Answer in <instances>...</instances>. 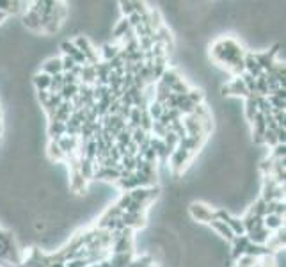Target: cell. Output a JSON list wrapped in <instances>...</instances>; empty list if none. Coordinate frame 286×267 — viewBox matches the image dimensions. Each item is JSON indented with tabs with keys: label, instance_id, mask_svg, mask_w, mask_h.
<instances>
[{
	"label": "cell",
	"instance_id": "obj_3",
	"mask_svg": "<svg viewBox=\"0 0 286 267\" xmlns=\"http://www.w3.org/2000/svg\"><path fill=\"white\" fill-rule=\"evenodd\" d=\"M15 249L16 247H13V237L9 233L0 232V258H9V255Z\"/></svg>",
	"mask_w": 286,
	"mask_h": 267
},
{
	"label": "cell",
	"instance_id": "obj_4",
	"mask_svg": "<svg viewBox=\"0 0 286 267\" xmlns=\"http://www.w3.org/2000/svg\"><path fill=\"white\" fill-rule=\"evenodd\" d=\"M210 226L215 230V232L221 235V239H226L227 243H231L233 239H235V235H233V232L229 230V226H227L226 222H222V221H212L210 222Z\"/></svg>",
	"mask_w": 286,
	"mask_h": 267
},
{
	"label": "cell",
	"instance_id": "obj_2",
	"mask_svg": "<svg viewBox=\"0 0 286 267\" xmlns=\"http://www.w3.org/2000/svg\"><path fill=\"white\" fill-rule=\"evenodd\" d=\"M43 73L50 75V77H54V75H59L62 73V63H61V57H48V59L43 63V69H41Z\"/></svg>",
	"mask_w": 286,
	"mask_h": 267
},
{
	"label": "cell",
	"instance_id": "obj_9",
	"mask_svg": "<svg viewBox=\"0 0 286 267\" xmlns=\"http://www.w3.org/2000/svg\"><path fill=\"white\" fill-rule=\"evenodd\" d=\"M119 5H121V13H123L126 18L135 13V9H133V2H119Z\"/></svg>",
	"mask_w": 286,
	"mask_h": 267
},
{
	"label": "cell",
	"instance_id": "obj_1",
	"mask_svg": "<svg viewBox=\"0 0 286 267\" xmlns=\"http://www.w3.org/2000/svg\"><path fill=\"white\" fill-rule=\"evenodd\" d=\"M190 216L201 222H210L213 219L212 208L204 205V203H192L190 205Z\"/></svg>",
	"mask_w": 286,
	"mask_h": 267
},
{
	"label": "cell",
	"instance_id": "obj_5",
	"mask_svg": "<svg viewBox=\"0 0 286 267\" xmlns=\"http://www.w3.org/2000/svg\"><path fill=\"white\" fill-rule=\"evenodd\" d=\"M50 82H52V77L43 73V71H38V73L34 75V79H32V84H34V88L38 89V91H48Z\"/></svg>",
	"mask_w": 286,
	"mask_h": 267
},
{
	"label": "cell",
	"instance_id": "obj_7",
	"mask_svg": "<svg viewBox=\"0 0 286 267\" xmlns=\"http://www.w3.org/2000/svg\"><path fill=\"white\" fill-rule=\"evenodd\" d=\"M119 54H121V52H119V46H116V44L105 43L103 46H102V55H103V59L107 61V63L112 61L114 57H118Z\"/></svg>",
	"mask_w": 286,
	"mask_h": 267
},
{
	"label": "cell",
	"instance_id": "obj_8",
	"mask_svg": "<svg viewBox=\"0 0 286 267\" xmlns=\"http://www.w3.org/2000/svg\"><path fill=\"white\" fill-rule=\"evenodd\" d=\"M61 50H62V54H64L66 57H73V55L79 52V48L75 46L73 41H62V43H61Z\"/></svg>",
	"mask_w": 286,
	"mask_h": 267
},
{
	"label": "cell",
	"instance_id": "obj_10",
	"mask_svg": "<svg viewBox=\"0 0 286 267\" xmlns=\"http://www.w3.org/2000/svg\"><path fill=\"white\" fill-rule=\"evenodd\" d=\"M5 18H7V15H4V13H0V23H2V22H4Z\"/></svg>",
	"mask_w": 286,
	"mask_h": 267
},
{
	"label": "cell",
	"instance_id": "obj_6",
	"mask_svg": "<svg viewBox=\"0 0 286 267\" xmlns=\"http://www.w3.org/2000/svg\"><path fill=\"white\" fill-rule=\"evenodd\" d=\"M263 226L270 232V230H281L283 226V221H281V216H276V214H266L263 216Z\"/></svg>",
	"mask_w": 286,
	"mask_h": 267
}]
</instances>
